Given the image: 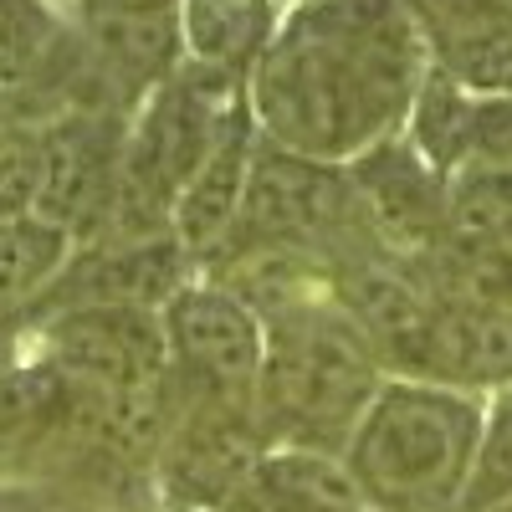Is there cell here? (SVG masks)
<instances>
[{"mask_svg": "<svg viewBox=\"0 0 512 512\" xmlns=\"http://www.w3.org/2000/svg\"><path fill=\"white\" fill-rule=\"evenodd\" d=\"M415 379L451 384V390L482 400L512 390V318L436 303V323L420 349Z\"/></svg>", "mask_w": 512, "mask_h": 512, "instance_id": "13", "label": "cell"}, {"mask_svg": "<svg viewBox=\"0 0 512 512\" xmlns=\"http://www.w3.org/2000/svg\"><path fill=\"white\" fill-rule=\"evenodd\" d=\"M241 108H246V82L205 72L195 62H185L164 88H154L139 103V113L128 118L118 190H113L103 226L88 241L164 236L185 185L200 175V164L216 154L221 134L231 128V118Z\"/></svg>", "mask_w": 512, "mask_h": 512, "instance_id": "4", "label": "cell"}, {"mask_svg": "<svg viewBox=\"0 0 512 512\" xmlns=\"http://www.w3.org/2000/svg\"><path fill=\"white\" fill-rule=\"evenodd\" d=\"M41 185V123L0 103V226L31 216Z\"/></svg>", "mask_w": 512, "mask_h": 512, "instance_id": "22", "label": "cell"}, {"mask_svg": "<svg viewBox=\"0 0 512 512\" xmlns=\"http://www.w3.org/2000/svg\"><path fill=\"white\" fill-rule=\"evenodd\" d=\"M67 21L47 0H0V103H16L47 67Z\"/></svg>", "mask_w": 512, "mask_h": 512, "instance_id": "20", "label": "cell"}, {"mask_svg": "<svg viewBox=\"0 0 512 512\" xmlns=\"http://www.w3.org/2000/svg\"><path fill=\"white\" fill-rule=\"evenodd\" d=\"M256 118H251V98L246 108L231 118V128L221 134L216 154L200 164V175L185 185L175 216H169V231L185 246V256L195 262V272L205 277L210 267L226 256L236 221H241V200H246V180H251V159H256Z\"/></svg>", "mask_w": 512, "mask_h": 512, "instance_id": "12", "label": "cell"}, {"mask_svg": "<svg viewBox=\"0 0 512 512\" xmlns=\"http://www.w3.org/2000/svg\"><path fill=\"white\" fill-rule=\"evenodd\" d=\"M349 175H354V190L364 200V216H369L379 251L400 256V262H415V256L436 251L446 241L451 180L436 164H425L405 134L369 149L364 159H354Z\"/></svg>", "mask_w": 512, "mask_h": 512, "instance_id": "11", "label": "cell"}, {"mask_svg": "<svg viewBox=\"0 0 512 512\" xmlns=\"http://www.w3.org/2000/svg\"><path fill=\"white\" fill-rule=\"evenodd\" d=\"M262 456L267 436L251 405L180 395L175 425L154 461V482L169 512H226L246 492Z\"/></svg>", "mask_w": 512, "mask_h": 512, "instance_id": "7", "label": "cell"}, {"mask_svg": "<svg viewBox=\"0 0 512 512\" xmlns=\"http://www.w3.org/2000/svg\"><path fill=\"white\" fill-rule=\"evenodd\" d=\"M16 328H21V318L0 308V374H6V369L16 364V359H11V349H16Z\"/></svg>", "mask_w": 512, "mask_h": 512, "instance_id": "25", "label": "cell"}, {"mask_svg": "<svg viewBox=\"0 0 512 512\" xmlns=\"http://www.w3.org/2000/svg\"><path fill=\"white\" fill-rule=\"evenodd\" d=\"M41 359L82 390L134 395L169 384V333L154 308H67L36 323Z\"/></svg>", "mask_w": 512, "mask_h": 512, "instance_id": "8", "label": "cell"}, {"mask_svg": "<svg viewBox=\"0 0 512 512\" xmlns=\"http://www.w3.org/2000/svg\"><path fill=\"white\" fill-rule=\"evenodd\" d=\"M77 236L41 221V216H16L0 226V308L31 318V308L52 292L62 267L72 262Z\"/></svg>", "mask_w": 512, "mask_h": 512, "instance_id": "16", "label": "cell"}, {"mask_svg": "<svg viewBox=\"0 0 512 512\" xmlns=\"http://www.w3.org/2000/svg\"><path fill=\"white\" fill-rule=\"evenodd\" d=\"M472 164L512 169V93H477V123H472ZM466 164V169H472Z\"/></svg>", "mask_w": 512, "mask_h": 512, "instance_id": "23", "label": "cell"}, {"mask_svg": "<svg viewBox=\"0 0 512 512\" xmlns=\"http://www.w3.org/2000/svg\"><path fill=\"white\" fill-rule=\"evenodd\" d=\"M31 512H98V507H82V502L57 497V492H52V497H41V492H36V507H31Z\"/></svg>", "mask_w": 512, "mask_h": 512, "instance_id": "27", "label": "cell"}, {"mask_svg": "<svg viewBox=\"0 0 512 512\" xmlns=\"http://www.w3.org/2000/svg\"><path fill=\"white\" fill-rule=\"evenodd\" d=\"M200 272L175 241L164 236H134V241H82L72 262L52 282V292L31 308V323L67 313V308H154L164 313L169 297L190 287Z\"/></svg>", "mask_w": 512, "mask_h": 512, "instance_id": "9", "label": "cell"}, {"mask_svg": "<svg viewBox=\"0 0 512 512\" xmlns=\"http://www.w3.org/2000/svg\"><path fill=\"white\" fill-rule=\"evenodd\" d=\"M410 267L425 287H431L436 303L512 318V256L507 251H477V246L441 241L436 251L415 256Z\"/></svg>", "mask_w": 512, "mask_h": 512, "instance_id": "17", "label": "cell"}, {"mask_svg": "<svg viewBox=\"0 0 512 512\" xmlns=\"http://www.w3.org/2000/svg\"><path fill=\"white\" fill-rule=\"evenodd\" d=\"M282 6H297V0H282Z\"/></svg>", "mask_w": 512, "mask_h": 512, "instance_id": "28", "label": "cell"}, {"mask_svg": "<svg viewBox=\"0 0 512 512\" xmlns=\"http://www.w3.org/2000/svg\"><path fill=\"white\" fill-rule=\"evenodd\" d=\"M287 11L282 0H185V62L251 88V72L272 52Z\"/></svg>", "mask_w": 512, "mask_h": 512, "instance_id": "15", "label": "cell"}, {"mask_svg": "<svg viewBox=\"0 0 512 512\" xmlns=\"http://www.w3.org/2000/svg\"><path fill=\"white\" fill-rule=\"evenodd\" d=\"M431 77L410 0H297L251 72V118L267 144L354 164L405 134Z\"/></svg>", "mask_w": 512, "mask_h": 512, "instance_id": "1", "label": "cell"}, {"mask_svg": "<svg viewBox=\"0 0 512 512\" xmlns=\"http://www.w3.org/2000/svg\"><path fill=\"white\" fill-rule=\"evenodd\" d=\"M164 333H169V369H175L180 395L256 405L267 323L236 292H226L210 277H195L190 287L169 297Z\"/></svg>", "mask_w": 512, "mask_h": 512, "instance_id": "6", "label": "cell"}, {"mask_svg": "<svg viewBox=\"0 0 512 512\" xmlns=\"http://www.w3.org/2000/svg\"><path fill=\"white\" fill-rule=\"evenodd\" d=\"M446 241L512 256V169L472 164V169H461V175H451Z\"/></svg>", "mask_w": 512, "mask_h": 512, "instance_id": "19", "label": "cell"}, {"mask_svg": "<svg viewBox=\"0 0 512 512\" xmlns=\"http://www.w3.org/2000/svg\"><path fill=\"white\" fill-rule=\"evenodd\" d=\"M128 118L123 113H62L41 128V185L31 216L88 241L118 190Z\"/></svg>", "mask_w": 512, "mask_h": 512, "instance_id": "10", "label": "cell"}, {"mask_svg": "<svg viewBox=\"0 0 512 512\" xmlns=\"http://www.w3.org/2000/svg\"><path fill=\"white\" fill-rule=\"evenodd\" d=\"M185 0H72V26L93 21H180Z\"/></svg>", "mask_w": 512, "mask_h": 512, "instance_id": "24", "label": "cell"}, {"mask_svg": "<svg viewBox=\"0 0 512 512\" xmlns=\"http://www.w3.org/2000/svg\"><path fill=\"white\" fill-rule=\"evenodd\" d=\"M472 123H477V93L461 88L441 67H431V77H425V88L410 108V123H405L410 149L451 180L472 164Z\"/></svg>", "mask_w": 512, "mask_h": 512, "instance_id": "18", "label": "cell"}, {"mask_svg": "<svg viewBox=\"0 0 512 512\" xmlns=\"http://www.w3.org/2000/svg\"><path fill=\"white\" fill-rule=\"evenodd\" d=\"M390 369L338 303L297 308L267 323V354L256 379V425L267 446H303L344 456L364 410Z\"/></svg>", "mask_w": 512, "mask_h": 512, "instance_id": "3", "label": "cell"}, {"mask_svg": "<svg viewBox=\"0 0 512 512\" xmlns=\"http://www.w3.org/2000/svg\"><path fill=\"white\" fill-rule=\"evenodd\" d=\"M497 507H512V390L487 400L482 446L461 497V512H497Z\"/></svg>", "mask_w": 512, "mask_h": 512, "instance_id": "21", "label": "cell"}, {"mask_svg": "<svg viewBox=\"0 0 512 512\" xmlns=\"http://www.w3.org/2000/svg\"><path fill=\"white\" fill-rule=\"evenodd\" d=\"M226 512H374L349 461L333 451L267 446L246 492Z\"/></svg>", "mask_w": 512, "mask_h": 512, "instance_id": "14", "label": "cell"}, {"mask_svg": "<svg viewBox=\"0 0 512 512\" xmlns=\"http://www.w3.org/2000/svg\"><path fill=\"white\" fill-rule=\"evenodd\" d=\"M497 512H512V507H497Z\"/></svg>", "mask_w": 512, "mask_h": 512, "instance_id": "29", "label": "cell"}, {"mask_svg": "<svg viewBox=\"0 0 512 512\" xmlns=\"http://www.w3.org/2000/svg\"><path fill=\"white\" fill-rule=\"evenodd\" d=\"M36 507V492L26 487H0V512H31Z\"/></svg>", "mask_w": 512, "mask_h": 512, "instance_id": "26", "label": "cell"}, {"mask_svg": "<svg viewBox=\"0 0 512 512\" xmlns=\"http://www.w3.org/2000/svg\"><path fill=\"white\" fill-rule=\"evenodd\" d=\"M267 246L318 251L328 262H344V256H359V251H379L349 164L303 159V154H287L267 139H256L241 221H236L226 256L267 251Z\"/></svg>", "mask_w": 512, "mask_h": 512, "instance_id": "5", "label": "cell"}, {"mask_svg": "<svg viewBox=\"0 0 512 512\" xmlns=\"http://www.w3.org/2000/svg\"><path fill=\"white\" fill-rule=\"evenodd\" d=\"M487 400L431 379H384L344 451L374 512H461Z\"/></svg>", "mask_w": 512, "mask_h": 512, "instance_id": "2", "label": "cell"}]
</instances>
